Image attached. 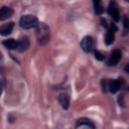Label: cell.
<instances>
[{"label": "cell", "mask_w": 129, "mask_h": 129, "mask_svg": "<svg viewBox=\"0 0 129 129\" xmlns=\"http://www.w3.org/2000/svg\"><path fill=\"white\" fill-rule=\"evenodd\" d=\"M108 13H109V15L111 16V18H112L115 22H118V21L120 20L119 8H118V5H117L116 1L112 0V1L109 3V6H108Z\"/></svg>", "instance_id": "obj_3"}, {"label": "cell", "mask_w": 129, "mask_h": 129, "mask_svg": "<svg viewBox=\"0 0 129 129\" xmlns=\"http://www.w3.org/2000/svg\"><path fill=\"white\" fill-rule=\"evenodd\" d=\"M94 52H95V57H96V59H98V60H103V59L105 58V55H104L103 53H101L99 50L96 49Z\"/></svg>", "instance_id": "obj_15"}, {"label": "cell", "mask_w": 129, "mask_h": 129, "mask_svg": "<svg viewBox=\"0 0 129 129\" xmlns=\"http://www.w3.org/2000/svg\"><path fill=\"white\" fill-rule=\"evenodd\" d=\"M101 23H102V25H103L104 27H108V26H109L108 23H107V21H106V19H104V18L101 19Z\"/></svg>", "instance_id": "obj_17"}, {"label": "cell", "mask_w": 129, "mask_h": 129, "mask_svg": "<svg viewBox=\"0 0 129 129\" xmlns=\"http://www.w3.org/2000/svg\"><path fill=\"white\" fill-rule=\"evenodd\" d=\"M2 58H3V56H2V53H1V52H0V61H1V60H2Z\"/></svg>", "instance_id": "obj_21"}, {"label": "cell", "mask_w": 129, "mask_h": 129, "mask_svg": "<svg viewBox=\"0 0 129 129\" xmlns=\"http://www.w3.org/2000/svg\"><path fill=\"white\" fill-rule=\"evenodd\" d=\"M93 4H94V9H95L96 14L100 15V14H102L104 12V8H103L101 0H93Z\"/></svg>", "instance_id": "obj_14"}, {"label": "cell", "mask_w": 129, "mask_h": 129, "mask_svg": "<svg viewBox=\"0 0 129 129\" xmlns=\"http://www.w3.org/2000/svg\"><path fill=\"white\" fill-rule=\"evenodd\" d=\"M121 88V82L120 80H111L108 85V89L112 94L117 93Z\"/></svg>", "instance_id": "obj_12"}, {"label": "cell", "mask_w": 129, "mask_h": 129, "mask_svg": "<svg viewBox=\"0 0 129 129\" xmlns=\"http://www.w3.org/2000/svg\"><path fill=\"white\" fill-rule=\"evenodd\" d=\"M124 27L126 29H128V27H129V20H128V17L127 16L124 17Z\"/></svg>", "instance_id": "obj_16"}, {"label": "cell", "mask_w": 129, "mask_h": 129, "mask_svg": "<svg viewBox=\"0 0 129 129\" xmlns=\"http://www.w3.org/2000/svg\"><path fill=\"white\" fill-rule=\"evenodd\" d=\"M3 45L7 47L8 49H16L17 47V41L13 38H8L3 41Z\"/></svg>", "instance_id": "obj_13"}, {"label": "cell", "mask_w": 129, "mask_h": 129, "mask_svg": "<svg viewBox=\"0 0 129 129\" xmlns=\"http://www.w3.org/2000/svg\"><path fill=\"white\" fill-rule=\"evenodd\" d=\"M13 28H14V22H8L3 24L0 27V35H3V36L9 35L12 32Z\"/></svg>", "instance_id": "obj_10"}, {"label": "cell", "mask_w": 129, "mask_h": 129, "mask_svg": "<svg viewBox=\"0 0 129 129\" xmlns=\"http://www.w3.org/2000/svg\"><path fill=\"white\" fill-rule=\"evenodd\" d=\"M93 44H94V41H93L92 36L90 35L85 36L81 41V47L83 48L85 52H90L93 48Z\"/></svg>", "instance_id": "obj_5"}, {"label": "cell", "mask_w": 129, "mask_h": 129, "mask_svg": "<svg viewBox=\"0 0 129 129\" xmlns=\"http://www.w3.org/2000/svg\"><path fill=\"white\" fill-rule=\"evenodd\" d=\"M125 71H126V73H128V64H126V68H125Z\"/></svg>", "instance_id": "obj_20"}, {"label": "cell", "mask_w": 129, "mask_h": 129, "mask_svg": "<svg viewBox=\"0 0 129 129\" xmlns=\"http://www.w3.org/2000/svg\"><path fill=\"white\" fill-rule=\"evenodd\" d=\"M117 31V26L115 24H111L108 26V31L106 32L105 34V43L107 45H110L114 42V39H115V32Z\"/></svg>", "instance_id": "obj_4"}, {"label": "cell", "mask_w": 129, "mask_h": 129, "mask_svg": "<svg viewBox=\"0 0 129 129\" xmlns=\"http://www.w3.org/2000/svg\"><path fill=\"white\" fill-rule=\"evenodd\" d=\"M102 87H103V92H106V80H102Z\"/></svg>", "instance_id": "obj_19"}, {"label": "cell", "mask_w": 129, "mask_h": 129, "mask_svg": "<svg viewBox=\"0 0 129 129\" xmlns=\"http://www.w3.org/2000/svg\"><path fill=\"white\" fill-rule=\"evenodd\" d=\"M29 47V39L27 36H22L18 41H17V47L16 49L20 52H23L27 50Z\"/></svg>", "instance_id": "obj_7"}, {"label": "cell", "mask_w": 129, "mask_h": 129, "mask_svg": "<svg viewBox=\"0 0 129 129\" xmlns=\"http://www.w3.org/2000/svg\"><path fill=\"white\" fill-rule=\"evenodd\" d=\"M57 100H58V103L60 104L62 109L67 110L69 108V106H70V96H69V94H67V93L59 94Z\"/></svg>", "instance_id": "obj_9"}, {"label": "cell", "mask_w": 129, "mask_h": 129, "mask_svg": "<svg viewBox=\"0 0 129 129\" xmlns=\"http://www.w3.org/2000/svg\"><path fill=\"white\" fill-rule=\"evenodd\" d=\"M13 15V10L10 7L3 6L0 8V20H5L8 19Z\"/></svg>", "instance_id": "obj_11"}, {"label": "cell", "mask_w": 129, "mask_h": 129, "mask_svg": "<svg viewBox=\"0 0 129 129\" xmlns=\"http://www.w3.org/2000/svg\"><path fill=\"white\" fill-rule=\"evenodd\" d=\"M3 88H4V84H3L2 79L0 78V95H1V93H2V91H3Z\"/></svg>", "instance_id": "obj_18"}, {"label": "cell", "mask_w": 129, "mask_h": 129, "mask_svg": "<svg viewBox=\"0 0 129 129\" xmlns=\"http://www.w3.org/2000/svg\"><path fill=\"white\" fill-rule=\"evenodd\" d=\"M126 1H127V2H128V1H129V0H126Z\"/></svg>", "instance_id": "obj_22"}, {"label": "cell", "mask_w": 129, "mask_h": 129, "mask_svg": "<svg viewBox=\"0 0 129 129\" xmlns=\"http://www.w3.org/2000/svg\"><path fill=\"white\" fill-rule=\"evenodd\" d=\"M121 56H122V53H121V51H120L119 49L113 50V51L111 52L109 58H108V61H107L108 66H116V64L120 61Z\"/></svg>", "instance_id": "obj_6"}, {"label": "cell", "mask_w": 129, "mask_h": 129, "mask_svg": "<svg viewBox=\"0 0 129 129\" xmlns=\"http://www.w3.org/2000/svg\"><path fill=\"white\" fill-rule=\"evenodd\" d=\"M38 23V19L36 18V16L34 15H23L21 18H20V21H19V24L22 28L24 29H29V28H32V27H35Z\"/></svg>", "instance_id": "obj_2"}, {"label": "cell", "mask_w": 129, "mask_h": 129, "mask_svg": "<svg viewBox=\"0 0 129 129\" xmlns=\"http://www.w3.org/2000/svg\"><path fill=\"white\" fill-rule=\"evenodd\" d=\"M36 27V37H37V40L40 44H45L49 41V38H50V33H49V28L48 26L45 24V23H37V25L35 26Z\"/></svg>", "instance_id": "obj_1"}, {"label": "cell", "mask_w": 129, "mask_h": 129, "mask_svg": "<svg viewBox=\"0 0 129 129\" xmlns=\"http://www.w3.org/2000/svg\"><path fill=\"white\" fill-rule=\"evenodd\" d=\"M75 127L76 128H79V127H88V128L94 129L95 128V124L92 122V120H90L88 118H80V119H78Z\"/></svg>", "instance_id": "obj_8"}]
</instances>
